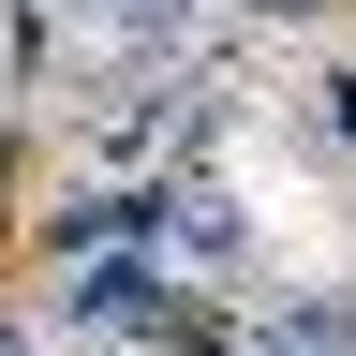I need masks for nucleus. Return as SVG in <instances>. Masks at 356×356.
Returning a JSON list of instances; mask_svg holds the SVG:
<instances>
[{
	"label": "nucleus",
	"mask_w": 356,
	"mask_h": 356,
	"mask_svg": "<svg viewBox=\"0 0 356 356\" xmlns=\"http://www.w3.org/2000/svg\"><path fill=\"white\" fill-rule=\"evenodd\" d=\"M163 297H178V267H163L149 238H119V252H60V327H74L89 356H119Z\"/></svg>",
	"instance_id": "obj_1"
},
{
	"label": "nucleus",
	"mask_w": 356,
	"mask_h": 356,
	"mask_svg": "<svg viewBox=\"0 0 356 356\" xmlns=\"http://www.w3.org/2000/svg\"><path fill=\"white\" fill-rule=\"evenodd\" d=\"M134 193H149V252H163V267H238V252H252V208L222 193L208 163H149Z\"/></svg>",
	"instance_id": "obj_2"
},
{
	"label": "nucleus",
	"mask_w": 356,
	"mask_h": 356,
	"mask_svg": "<svg viewBox=\"0 0 356 356\" xmlns=\"http://www.w3.org/2000/svg\"><path fill=\"white\" fill-rule=\"evenodd\" d=\"M267 341H297V356H356V282H312L267 312Z\"/></svg>",
	"instance_id": "obj_3"
},
{
	"label": "nucleus",
	"mask_w": 356,
	"mask_h": 356,
	"mask_svg": "<svg viewBox=\"0 0 356 356\" xmlns=\"http://www.w3.org/2000/svg\"><path fill=\"white\" fill-rule=\"evenodd\" d=\"M119 44H134V60H178V44H193L208 30V0H119V15H104Z\"/></svg>",
	"instance_id": "obj_4"
},
{
	"label": "nucleus",
	"mask_w": 356,
	"mask_h": 356,
	"mask_svg": "<svg viewBox=\"0 0 356 356\" xmlns=\"http://www.w3.org/2000/svg\"><path fill=\"white\" fill-rule=\"evenodd\" d=\"M104 15H119V0H30V30H44V44H60V30H104Z\"/></svg>",
	"instance_id": "obj_5"
},
{
	"label": "nucleus",
	"mask_w": 356,
	"mask_h": 356,
	"mask_svg": "<svg viewBox=\"0 0 356 356\" xmlns=\"http://www.w3.org/2000/svg\"><path fill=\"white\" fill-rule=\"evenodd\" d=\"M312 119H327V134H356V60H341L327 89H312Z\"/></svg>",
	"instance_id": "obj_6"
},
{
	"label": "nucleus",
	"mask_w": 356,
	"mask_h": 356,
	"mask_svg": "<svg viewBox=\"0 0 356 356\" xmlns=\"http://www.w3.org/2000/svg\"><path fill=\"white\" fill-rule=\"evenodd\" d=\"M0 356H30V312H0Z\"/></svg>",
	"instance_id": "obj_7"
},
{
	"label": "nucleus",
	"mask_w": 356,
	"mask_h": 356,
	"mask_svg": "<svg viewBox=\"0 0 356 356\" xmlns=\"http://www.w3.org/2000/svg\"><path fill=\"white\" fill-rule=\"evenodd\" d=\"M222 356H297V341H252V327H238V341H222Z\"/></svg>",
	"instance_id": "obj_8"
}]
</instances>
